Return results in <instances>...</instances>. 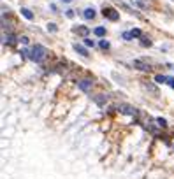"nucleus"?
<instances>
[{
    "label": "nucleus",
    "mask_w": 174,
    "mask_h": 179,
    "mask_svg": "<svg viewBox=\"0 0 174 179\" xmlns=\"http://www.w3.org/2000/svg\"><path fill=\"white\" fill-rule=\"evenodd\" d=\"M28 58L30 60H34V62H42L44 58H46V48L44 46H41V44H37V46H34L32 49L28 51Z\"/></svg>",
    "instance_id": "nucleus-1"
},
{
    "label": "nucleus",
    "mask_w": 174,
    "mask_h": 179,
    "mask_svg": "<svg viewBox=\"0 0 174 179\" xmlns=\"http://www.w3.org/2000/svg\"><path fill=\"white\" fill-rule=\"evenodd\" d=\"M102 14H104V18L111 20V21H118L120 20V13L118 11H114L113 7H104L102 9Z\"/></svg>",
    "instance_id": "nucleus-2"
},
{
    "label": "nucleus",
    "mask_w": 174,
    "mask_h": 179,
    "mask_svg": "<svg viewBox=\"0 0 174 179\" xmlns=\"http://www.w3.org/2000/svg\"><path fill=\"white\" fill-rule=\"evenodd\" d=\"M120 113H123V114H130V116H137V109L130 106V104H120L118 107H116Z\"/></svg>",
    "instance_id": "nucleus-3"
},
{
    "label": "nucleus",
    "mask_w": 174,
    "mask_h": 179,
    "mask_svg": "<svg viewBox=\"0 0 174 179\" xmlns=\"http://www.w3.org/2000/svg\"><path fill=\"white\" fill-rule=\"evenodd\" d=\"M91 86H93V81H91V79H81V81H77V88H79L81 91H90Z\"/></svg>",
    "instance_id": "nucleus-4"
},
{
    "label": "nucleus",
    "mask_w": 174,
    "mask_h": 179,
    "mask_svg": "<svg viewBox=\"0 0 174 179\" xmlns=\"http://www.w3.org/2000/svg\"><path fill=\"white\" fill-rule=\"evenodd\" d=\"M134 67H135V69H139V70H144V72L151 70L150 63H148V62H144V60H134Z\"/></svg>",
    "instance_id": "nucleus-5"
},
{
    "label": "nucleus",
    "mask_w": 174,
    "mask_h": 179,
    "mask_svg": "<svg viewBox=\"0 0 174 179\" xmlns=\"http://www.w3.org/2000/svg\"><path fill=\"white\" fill-rule=\"evenodd\" d=\"M16 42H18V39L9 32L7 35H4V44H7V46H16Z\"/></svg>",
    "instance_id": "nucleus-6"
},
{
    "label": "nucleus",
    "mask_w": 174,
    "mask_h": 179,
    "mask_svg": "<svg viewBox=\"0 0 174 179\" xmlns=\"http://www.w3.org/2000/svg\"><path fill=\"white\" fill-rule=\"evenodd\" d=\"M93 102H95L97 106H104L106 102H107V95H104V93L97 95V97H93Z\"/></svg>",
    "instance_id": "nucleus-7"
},
{
    "label": "nucleus",
    "mask_w": 174,
    "mask_h": 179,
    "mask_svg": "<svg viewBox=\"0 0 174 179\" xmlns=\"http://www.w3.org/2000/svg\"><path fill=\"white\" fill-rule=\"evenodd\" d=\"M74 32H76V34H79V35H83V37H86L88 34H90V30L86 28V27H83V25H79V27H74Z\"/></svg>",
    "instance_id": "nucleus-8"
},
{
    "label": "nucleus",
    "mask_w": 174,
    "mask_h": 179,
    "mask_svg": "<svg viewBox=\"0 0 174 179\" xmlns=\"http://www.w3.org/2000/svg\"><path fill=\"white\" fill-rule=\"evenodd\" d=\"M143 88L148 90V91H151L153 95H158V88H157L155 84H151V83H143Z\"/></svg>",
    "instance_id": "nucleus-9"
},
{
    "label": "nucleus",
    "mask_w": 174,
    "mask_h": 179,
    "mask_svg": "<svg viewBox=\"0 0 174 179\" xmlns=\"http://www.w3.org/2000/svg\"><path fill=\"white\" fill-rule=\"evenodd\" d=\"M83 16L86 18V20H93V18H95V11H93L91 7H86L84 13H83Z\"/></svg>",
    "instance_id": "nucleus-10"
},
{
    "label": "nucleus",
    "mask_w": 174,
    "mask_h": 179,
    "mask_svg": "<svg viewBox=\"0 0 174 179\" xmlns=\"http://www.w3.org/2000/svg\"><path fill=\"white\" fill-rule=\"evenodd\" d=\"M74 51H77V53L83 55V56H88V51L84 49L83 46H79V44H74Z\"/></svg>",
    "instance_id": "nucleus-11"
},
{
    "label": "nucleus",
    "mask_w": 174,
    "mask_h": 179,
    "mask_svg": "<svg viewBox=\"0 0 174 179\" xmlns=\"http://www.w3.org/2000/svg\"><path fill=\"white\" fill-rule=\"evenodd\" d=\"M93 34H95L97 37H104L106 35V28L104 27H97V28L93 30Z\"/></svg>",
    "instance_id": "nucleus-12"
},
{
    "label": "nucleus",
    "mask_w": 174,
    "mask_h": 179,
    "mask_svg": "<svg viewBox=\"0 0 174 179\" xmlns=\"http://www.w3.org/2000/svg\"><path fill=\"white\" fill-rule=\"evenodd\" d=\"M21 14L25 16V18H27V20H32V18H34V14H32V13H30V9H21Z\"/></svg>",
    "instance_id": "nucleus-13"
},
{
    "label": "nucleus",
    "mask_w": 174,
    "mask_h": 179,
    "mask_svg": "<svg viewBox=\"0 0 174 179\" xmlns=\"http://www.w3.org/2000/svg\"><path fill=\"white\" fill-rule=\"evenodd\" d=\"M141 46H144V48H150V46H151V41H150V39H148V37H141Z\"/></svg>",
    "instance_id": "nucleus-14"
},
{
    "label": "nucleus",
    "mask_w": 174,
    "mask_h": 179,
    "mask_svg": "<svg viewBox=\"0 0 174 179\" xmlns=\"http://www.w3.org/2000/svg\"><path fill=\"white\" fill-rule=\"evenodd\" d=\"M157 125L162 127V128H165V127H167V121H165L164 118H157Z\"/></svg>",
    "instance_id": "nucleus-15"
},
{
    "label": "nucleus",
    "mask_w": 174,
    "mask_h": 179,
    "mask_svg": "<svg viewBox=\"0 0 174 179\" xmlns=\"http://www.w3.org/2000/svg\"><path fill=\"white\" fill-rule=\"evenodd\" d=\"M130 34H132V37H143V34H141V30H139V28L130 30Z\"/></svg>",
    "instance_id": "nucleus-16"
},
{
    "label": "nucleus",
    "mask_w": 174,
    "mask_h": 179,
    "mask_svg": "<svg viewBox=\"0 0 174 179\" xmlns=\"http://www.w3.org/2000/svg\"><path fill=\"white\" fill-rule=\"evenodd\" d=\"M155 81L157 83H167V77L165 76H155Z\"/></svg>",
    "instance_id": "nucleus-17"
},
{
    "label": "nucleus",
    "mask_w": 174,
    "mask_h": 179,
    "mask_svg": "<svg viewBox=\"0 0 174 179\" xmlns=\"http://www.w3.org/2000/svg\"><path fill=\"white\" fill-rule=\"evenodd\" d=\"M123 39H125V41H132L134 37H132V34H130V32H123Z\"/></svg>",
    "instance_id": "nucleus-18"
},
{
    "label": "nucleus",
    "mask_w": 174,
    "mask_h": 179,
    "mask_svg": "<svg viewBox=\"0 0 174 179\" xmlns=\"http://www.w3.org/2000/svg\"><path fill=\"white\" fill-rule=\"evenodd\" d=\"M100 48L102 49H109V42L107 41H100Z\"/></svg>",
    "instance_id": "nucleus-19"
},
{
    "label": "nucleus",
    "mask_w": 174,
    "mask_h": 179,
    "mask_svg": "<svg viewBox=\"0 0 174 179\" xmlns=\"http://www.w3.org/2000/svg\"><path fill=\"white\" fill-rule=\"evenodd\" d=\"M48 30H49V32H56V25H55V23H49Z\"/></svg>",
    "instance_id": "nucleus-20"
},
{
    "label": "nucleus",
    "mask_w": 174,
    "mask_h": 179,
    "mask_svg": "<svg viewBox=\"0 0 174 179\" xmlns=\"http://www.w3.org/2000/svg\"><path fill=\"white\" fill-rule=\"evenodd\" d=\"M84 44H86V46H88V48H93V41H90V39H84Z\"/></svg>",
    "instance_id": "nucleus-21"
},
{
    "label": "nucleus",
    "mask_w": 174,
    "mask_h": 179,
    "mask_svg": "<svg viewBox=\"0 0 174 179\" xmlns=\"http://www.w3.org/2000/svg\"><path fill=\"white\" fill-rule=\"evenodd\" d=\"M167 83H169V84H171V86L174 88V77H167Z\"/></svg>",
    "instance_id": "nucleus-22"
},
{
    "label": "nucleus",
    "mask_w": 174,
    "mask_h": 179,
    "mask_svg": "<svg viewBox=\"0 0 174 179\" xmlns=\"http://www.w3.org/2000/svg\"><path fill=\"white\" fill-rule=\"evenodd\" d=\"M20 41H21L23 44H28V37H20Z\"/></svg>",
    "instance_id": "nucleus-23"
},
{
    "label": "nucleus",
    "mask_w": 174,
    "mask_h": 179,
    "mask_svg": "<svg viewBox=\"0 0 174 179\" xmlns=\"http://www.w3.org/2000/svg\"><path fill=\"white\" fill-rule=\"evenodd\" d=\"M62 2H70V0H62Z\"/></svg>",
    "instance_id": "nucleus-24"
},
{
    "label": "nucleus",
    "mask_w": 174,
    "mask_h": 179,
    "mask_svg": "<svg viewBox=\"0 0 174 179\" xmlns=\"http://www.w3.org/2000/svg\"><path fill=\"white\" fill-rule=\"evenodd\" d=\"M172 149H174V144H172Z\"/></svg>",
    "instance_id": "nucleus-25"
}]
</instances>
